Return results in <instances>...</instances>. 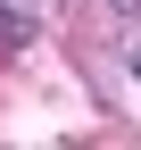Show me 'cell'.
Returning a JSON list of instances; mask_svg holds the SVG:
<instances>
[{
	"label": "cell",
	"instance_id": "6da1fadb",
	"mask_svg": "<svg viewBox=\"0 0 141 150\" xmlns=\"http://www.w3.org/2000/svg\"><path fill=\"white\" fill-rule=\"evenodd\" d=\"M33 33H42V8L33 0H0V50H25Z\"/></svg>",
	"mask_w": 141,
	"mask_h": 150
},
{
	"label": "cell",
	"instance_id": "7a4b0ae2",
	"mask_svg": "<svg viewBox=\"0 0 141 150\" xmlns=\"http://www.w3.org/2000/svg\"><path fill=\"white\" fill-rule=\"evenodd\" d=\"M125 67H133V83H141V33H133V42H125Z\"/></svg>",
	"mask_w": 141,
	"mask_h": 150
},
{
	"label": "cell",
	"instance_id": "3957f363",
	"mask_svg": "<svg viewBox=\"0 0 141 150\" xmlns=\"http://www.w3.org/2000/svg\"><path fill=\"white\" fill-rule=\"evenodd\" d=\"M108 8H116V17H141V0H108Z\"/></svg>",
	"mask_w": 141,
	"mask_h": 150
}]
</instances>
